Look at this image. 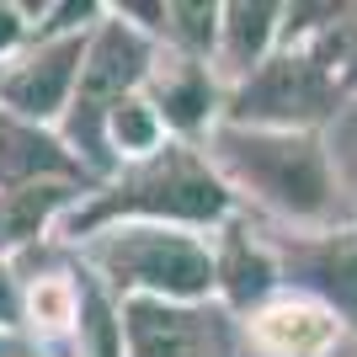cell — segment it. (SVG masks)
<instances>
[{"instance_id": "1", "label": "cell", "mask_w": 357, "mask_h": 357, "mask_svg": "<svg viewBox=\"0 0 357 357\" xmlns=\"http://www.w3.org/2000/svg\"><path fill=\"white\" fill-rule=\"evenodd\" d=\"M128 224H171V229H203V224H229L235 219V192L213 171V160L197 144L165 139L155 155L128 160L112 181H102L80 208L64 219V235L86 245L102 229Z\"/></svg>"}, {"instance_id": "2", "label": "cell", "mask_w": 357, "mask_h": 357, "mask_svg": "<svg viewBox=\"0 0 357 357\" xmlns=\"http://www.w3.org/2000/svg\"><path fill=\"white\" fill-rule=\"evenodd\" d=\"M208 160L229 187L251 192L261 208L298 224H331L342 208L331 155L314 134H278V128H235L219 123L208 134Z\"/></svg>"}, {"instance_id": "3", "label": "cell", "mask_w": 357, "mask_h": 357, "mask_svg": "<svg viewBox=\"0 0 357 357\" xmlns=\"http://www.w3.org/2000/svg\"><path fill=\"white\" fill-rule=\"evenodd\" d=\"M155 59H160L155 38H149L139 22H128L123 11L107 6V16L96 22V32H91L75 102H70V112H64V144L102 181H112L123 171L118 155H112V139H107V123H112V112H118L128 96H139V91L149 86Z\"/></svg>"}, {"instance_id": "4", "label": "cell", "mask_w": 357, "mask_h": 357, "mask_svg": "<svg viewBox=\"0 0 357 357\" xmlns=\"http://www.w3.org/2000/svg\"><path fill=\"white\" fill-rule=\"evenodd\" d=\"M91 272L118 298H171V304H203L219 294L213 251L192 229L171 224H118L86 240Z\"/></svg>"}, {"instance_id": "5", "label": "cell", "mask_w": 357, "mask_h": 357, "mask_svg": "<svg viewBox=\"0 0 357 357\" xmlns=\"http://www.w3.org/2000/svg\"><path fill=\"white\" fill-rule=\"evenodd\" d=\"M91 32L96 27H80V32L43 38V43L22 48V59L11 70H0V107L27 123H43V128L54 118H64L75 102V86H80V70H86Z\"/></svg>"}, {"instance_id": "6", "label": "cell", "mask_w": 357, "mask_h": 357, "mask_svg": "<svg viewBox=\"0 0 357 357\" xmlns=\"http://www.w3.org/2000/svg\"><path fill=\"white\" fill-rule=\"evenodd\" d=\"M283 267V283L294 294L326 304L336 320L357 326V224L347 229H320V235H267Z\"/></svg>"}, {"instance_id": "7", "label": "cell", "mask_w": 357, "mask_h": 357, "mask_svg": "<svg viewBox=\"0 0 357 357\" xmlns=\"http://www.w3.org/2000/svg\"><path fill=\"white\" fill-rule=\"evenodd\" d=\"M128 357H224V320L203 304L123 298Z\"/></svg>"}, {"instance_id": "8", "label": "cell", "mask_w": 357, "mask_h": 357, "mask_svg": "<svg viewBox=\"0 0 357 357\" xmlns=\"http://www.w3.org/2000/svg\"><path fill=\"white\" fill-rule=\"evenodd\" d=\"M144 96L155 102L160 123L181 139V144H192L197 134H213V128L224 123L219 118L224 102H229V91L219 86V75H213L208 64L187 59V54H171V48H160Z\"/></svg>"}, {"instance_id": "9", "label": "cell", "mask_w": 357, "mask_h": 357, "mask_svg": "<svg viewBox=\"0 0 357 357\" xmlns=\"http://www.w3.org/2000/svg\"><path fill=\"white\" fill-rule=\"evenodd\" d=\"M27 181H80V187H102L64 134H48L43 123H27L0 107V192L6 187H27Z\"/></svg>"}, {"instance_id": "10", "label": "cell", "mask_w": 357, "mask_h": 357, "mask_svg": "<svg viewBox=\"0 0 357 357\" xmlns=\"http://www.w3.org/2000/svg\"><path fill=\"white\" fill-rule=\"evenodd\" d=\"M213 278H219V298L235 314H256L272 298V288L283 283V267L267 235H256L245 219H229L219 224V240H213Z\"/></svg>"}, {"instance_id": "11", "label": "cell", "mask_w": 357, "mask_h": 357, "mask_svg": "<svg viewBox=\"0 0 357 357\" xmlns=\"http://www.w3.org/2000/svg\"><path fill=\"white\" fill-rule=\"evenodd\" d=\"M245 336L261 357H331L342 342V320L314 298L288 294V298H267L245 320Z\"/></svg>"}, {"instance_id": "12", "label": "cell", "mask_w": 357, "mask_h": 357, "mask_svg": "<svg viewBox=\"0 0 357 357\" xmlns=\"http://www.w3.org/2000/svg\"><path fill=\"white\" fill-rule=\"evenodd\" d=\"M278 43H283V6H267V0H235V6H224L219 70L229 75V86H240L245 75L261 70L278 54Z\"/></svg>"}, {"instance_id": "13", "label": "cell", "mask_w": 357, "mask_h": 357, "mask_svg": "<svg viewBox=\"0 0 357 357\" xmlns=\"http://www.w3.org/2000/svg\"><path fill=\"white\" fill-rule=\"evenodd\" d=\"M96 187L80 181H27V187H6L0 192V256H11L16 245H32L48 224L70 219L80 208V197H91Z\"/></svg>"}, {"instance_id": "14", "label": "cell", "mask_w": 357, "mask_h": 357, "mask_svg": "<svg viewBox=\"0 0 357 357\" xmlns=\"http://www.w3.org/2000/svg\"><path fill=\"white\" fill-rule=\"evenodd\" d=\"M80 283V326H75V357H128V336H123V310L112 304L91 272H75Z\"/></svg>"}, {"instance_id": "15", "label": "cell", "mask_w": 357, "mask_h": 357, "mask_svg": "<svg viewBox=\"0 0 357 357\" xmlns=\"http://www.w3.org/2000/svg\"><path fill=\"white\" fill-rule=\"evenodd\" d=\"M219 32H224V6H213V0H171L160 11V43L171 54L208 64V54H219Z\"/></svg>"}, {"instance_id": "16", "label": "cell", "mask_w": 357, "mask_h": 357, "mask_svg": "<svg viewBox=\"0 0 357 357\" xmlns=\"http://www.w3.org/2000/svg\"><path fill=\"white\" fill-rule=\"evenodd\" d=\"M107 139H112L118 165H123V160H144V155H155V149L165 144V123H160V112H155V102H149L144 91H139V96H128V102L112 112Z\"/></svg>"}, {"instance_id": "17", "label": "cell", "mask_w": 357, "mask_h": 357, "mask_svg": "<svg viewBox=\"0 0 357 357\" xmlns=\"http://www.w3.org/2000/svg\"><path fill=\"white\" fill-rule=\"evenodd\" d=\"M27 326L43 336L80 326V283L75 278H38L27 288Z\"/></svg>"}, {"instance_id": "18", "label": "cell", "mask_w": 357, "mask_h": 357, "mask_svg": "<svg viewBox=\"0 0 357 357\" xmlns=\"http://www.w3.org/2000/svg\"><path fill=\"white\" fill-rule=\"evenodd\" d=\"M16 326H27V294L11 272V256H0V331H16Z\"/></svg>"}, {"instance_id": "19", "label": "cell", "mask_w": 357, "mask_h": 357, "mask_svg": "<svg viewBox=\"0 0 357 357\" xmlns=\"http://www.w3.org/2000/svg\"><path fill=\"white\" fill-rule=\"evenodd\" d=\"M22 43H27V6H6L0 0V59L16 54Z\"/></svg>"}]
</instances>
